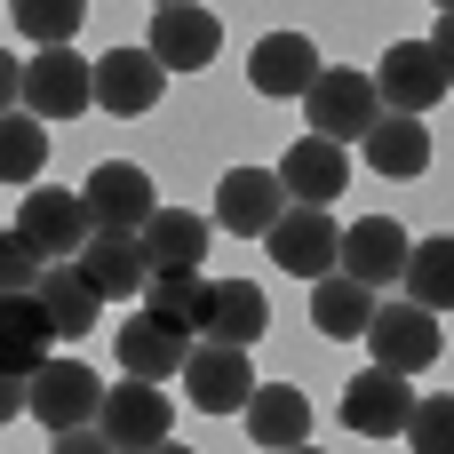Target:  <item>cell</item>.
<instances>
[{"mask_svg": "<svg viewBox=\"0 0 454 454\" xmlns=\"http://www.w3.org/2000/svg\"><path fill=\"white\" fill-rule=\"evenodd\" d=\"M303 112H311V136H327V144H359L375 120H383V96H375V72H359V64H327L319 80H311V96H303Z\"/></svg>", "mask_w": 454, "mask_h": 454, "instance_id": "obj_1", "label": "cell"}, {"mask_svg": "<svg viewBox=\"0 0 454 454\" xmlns=\"http://www.w3.org/2000/svg\"><path fill=\"white\" fill-rule=\"evenodd\" d=\"M24 415L40 431H88L104 415V375L88 359H48L32 383H24Z\"/></svg>", "mask_w": 454, "mask_h": 454, "instance_id": "obj_2", "label": "cell"}, {"mask_svg": "<svg viewBox=\"0 0 454 454\" xmlns=\"http://www.w3.org/2000/svg\"><path fill=\"white\" fill-rule=\"evenodd\" d=\"M375 96H383V112H415V120H423L431 104L454 96V64L431 40H391L383 64H375Z\"/></svg>", "mask_w": 454, "mask_h": 454, "instance_id": "obj_3", "label": "cell"}, {"mask_svg": "<svg viewBox=\"0 0 454 454\" xmlns=\"http://www.w3.org/2000/svg\"><path fill=\"white\" fill-rule=\"evenodd\" d=\"M24 112L32 120H80L96 112V64L64 40V48H40L24 64Z\"/></svg>", "mask_w": 454, "mask_h": 454, "instance_id": "obj_4", "label": "cell"}, {"mask_svg": "<svg viewBox=\"0 0 454 454\" xmlns=\"http://www.w3.org/2000/svg\"><path fill=\"white\" fill-rule=\"evenodd\" d=\"M16 239H24L40 263H80V247H88V207H80V192L32 184L24 207H16Z\"/></svg>", "mask_w": 454, "mask_h": 454, "instance_id": "obj_5", "label": "cell"}, {"mask_svg": "<svg viewBox=\"0 0 454 454\" xmlns=\"http://www.w3.org/2000/svg\"><path fill=\"white\" fill-rule=\"evenodd\" d=\"M367 351H375V367H391V375L415 383V375L447 351L439 311H423V303H375V319H367Z\"/></svg>", "mask_w": 454, "mask_h": 454, "instance_id": "obj_6", "label": "cell"}, {"mask_svg": "<svg viewBox=\"0 0 454 454\" xmlns=\"http://www.w3.org/2000/svg\"><path fill=\"white\" fill-rule=\"evenodd\" d=\"M255 359L239 351V343H192V359H184V391H192V407L200 415H239L247 399H255Z\"/></svg>", "mask_w": 454, "mask_h": 454, "instance_id": "obj_7", "label": "cell"}, {"mask_svg": "<svg viewBox=\"0 0 454 454\" xmlns=\"http://www.w3.org/2000/svg\"><path fill=\"white\" fill-rule=\"evenodd\" d=\"M168 383H136V375H120L112 391H104V415H96V431L112 439L120 454H152L168 439Z\"/></svg>", "mask_w": 454, "mask_h": 454, "instance_id": "obj_8", "label": "cell"}, {"mask_svg": "<svg viewBox=\"0 0 454 454\" xmlns=\"http://www.w3.org/2000/svg\"><path fill=\"white\" fill-rule=\"evenodd\" d=\"M80 207H88V231H144L160 200H152V176L136 160H104L80 184Z\"/></svg>", "mask_w": 454, "mask_h": 454, "instance_id": "obj_9", "label": "cell"}, {"mask_svg": "<svg viewBox=\"0 0 454 454\" xmlns=\"http://www.w3.org/2000/svg\"><path fill=\"white\" fill-rule=\"evenodd\" d=\"M263 247H271L279 271H295V279H327L335 255H343V223H335L327 207H287V215L263 231Z\"/></svg>", "mask_w": 454, "mask_h": 454, "instance_id": "obj_10", "label": "cell"}, {"mask_svg": "<svg viewBox=\"0 0 454 454\" xmlns=\"http://www.w3.org/2000/svg\"><path fill=\"white\" fill-rule=\"evenodd\" d=\"M407 223H391V215H359V223H343V255H335V271L343 279H359V287H399L407 279Z\"/></svg>", "mask_w": 454, "mask_h": 454, "instance_id": "obj_11", "label": "cell"}, {"mask_svg": "<svg viewBox=\"0 0 454 454\" xmlns=\"http://www.w3.org/2000/svg\"><path fill=\"white\" fill-rule=\"evenodd\" d=\"M319 72H327V56H319V40H303V32H263L255 56H247V88H255V96H279V104H303Z\"/></svg>", "mask_w": 454, "mask_h": 454, "instance_id": "obj_12", "label": "cell"}, {"mask_svg": "<svg viewBox=\"0 0 454 454\" xmlns=\"http://www.w3.org/2000/svg\"><path fill=\"white\" fill-rule=\"evenodd\" d=\"M144 48H152V64H160V72H207V64H215V48H223V24H215L200 0H192V8H152Z\"/></svg>", "mask_w": 454, "mask_h": 454, "instance_id": "obj_13", "label": "cell"}, {"mask_svg": "<svg viewBox=\"0 0 454 454\" xmlns=\"http://www.w3.org/2000/svg\"><path fill=\"white\" fill-rule=\"evenodd\" d=\"M343 423H351L359 439H407V423H415V383L391 375V367L351 375V391H343Z\"/></svg>", "mask_w": 454, "mask_h": 454, "instance_id": "obj_14", "label": "cell"}, {"mask_svg": "<svg viewBox=\"0 0 454 454\" xmlns=\"http://www.w3.org/2000/svg\"><path fill=\"white\" fill-rule=\"evenodd\" d=\"M287 215V192H279V168H231L215 184V231H239V239H263L271 223Z\"/></svg>", "mask_w": 454, "mask_h": 454, "instance_id": "obj_15", "label": "cell"}, {"mask_svg": "<svg viewBox=\"0 0 454 454\" xmlns=\"http://www.w3.org/2000/svg\"><path fill=\"white\" fill-rule=\"evenodd\" d=\"M192 343H200V335H184V327H168V319L136 311V319L112 335V359H120V375H136V383H168V375H184Z\"/></svg>", "mask_w": 454, "mask_h": 454, "instance_id": "obj_16", "label": "cell"}, {"mask_svg": "<svg viewBox=\"0 0 454 454\" xmlns=\"http://www.w3.org/2000/svg\"><path fill=\"white\" fill-rule=\"evenodd\" d=\"M343 184H351V152H343V144H327V136L287 144V160H279V192H287L295 207H335Z\"/></svg>", "mask_w": 454, "mask_h": 454, "instance_id": "obj_17", "label": "cell"}, {"mask_svg": "<svg viewBox=\"0 0 454 454\" xmlns=\"http://www.w3.org/2000/svg\"><path fill=\"white\" fill-rule=\"evenodd\" d=\"M160 96H168V72L152 64V48H104V64H96V104L104 112L144 120Z\"/></svg>", "mask_w": 454, "mask_h": 454, "instance_id": "obj_18", "label": "cell"}, {"mask_svg": "<svg viewBox=\"0 0 454 454\" xmlns=\"http://www.w3.org/2000/svg\"><path fill=\"white\" fill-rule=\"evenodd\" d=\"M136 239H144V263H152V271H200V263H207V239H215V215L152 207V223H144Z\"/></svg>", "mask_w": 454, "mask_h": 454, "instance_id": "obj_19", "label": "cell"}, {"mask_svg": "<svg viewBox=\"0 0 454 454\" xmlns=\"http://www.w3.org/2000/svg\"><path fill=\"white\" fill-rule=\"evenodd\" d=\"M239 423H247V439L263 454H287V447L311 439V399L295 383H255V399L239 407Z\"/></svg>", "mask_w": 454, "mask_h": 454, "instance_id": "obj_20", "label": "cell"}, {"mask_svg": "<svg viewBox=\"0 0 454 454\" xmlns=\"http://www.w3.org/2000/svg\"><path fill=\"white\" fill-rule=\"evenodd\" d=\"M80 279L112 303V295H144V279H152V263H144V239L136 231H88V247H80Z\"/></svg>", "mask_w": 454, "mask_h": 454, "instance_id": "obj_21", "label": "cell"}, {"mask_svg": "<svg viewBox=\"0 0 454 454\" xmlns=\"http://www.w3.org/2000/svg\"><path fill=\"white\" fill-rule=\"evenodd\" d=\"M48 351H56V327H48L40 295H0V375L32 383L48 367Z\"/></svg>", "mask_w": 454, "mask_h": 454, "instance_id": "obj_22", "label": "cell"}, {"mask_svg": "<svg viewBox=\"0 0 454 454\" xmlns=\"http://www.w3.org/2000/svg\"><path fill=\"white\" fill-rule=\"evenodd\" d=\"M359 152H367V168H375V176L407 184V176H423V168H431V128H423L415 112H383V120L359 136Z\"/></svg>", "mask_w": 454, "mask_h": 454, "instance_id": "obj_23", "label": "cell"}, {"mask_svg": "<svg viewBox=\"0 0 454 454\" xmlns=\"http://www.w3.org/2000/svg\"><path fill=\"white\" fill-rule=\"evenodd\" d=\"M40 311H48V327H56V343H80V335H96V287L80 279V263H48L40 271Z\"/></svg>", "mask_w": 454, "mask_h": 454, "instance_id": "obj_24", "label": "cell"}, {"mask_svg": "<svg viewBox=\"0 0 454 454\" xmlns=\"http://www.w3.org/2000/svg\"><path fill=\"white\" fill-rule=\"evenodd\" d=\"M367 319H375V287H359V279H343V271L311 279V327H319L327 343H359Z\"/></svg>", "mask_w": 454, "mask_h": 454, "instance_id": "obj_25", "label": "cell"}, {"mask_svg": "<svg viewBox=\"0 0 454 454\" xmlns=\"http://www.w3.org/2000/svg\"><path fill=\"white\" fill-rule=\"evenodd\" d=\"M207 303H215V279H200V271H152L144 279V311L184 327V335H207Z\"/></svg>", "mask_w": 454, "mask_h": 454, "instance_id": "obj_26", "label": "cell"}, {"mask_svg": "<svg viewBox=\"0 0 454 454\" xmlns=\"http://www.w3.org/2000/svg\"><path fill=\"white\" fill-rule=\"evenodd\" d=\"M263 327H271L263 287H255V279H223V287H215V303H207V343H239V351H255V343H263Z\"/></svg>", "mask_w": 454, "mask_h": 454, "instance_id": "obj_27", "label": "cell"}, {"mask_svg": "<svg viewBox=\"0 0 454 454\" xmlns=\"http://www.w3.org/2000/svg\"><path fill=\"white\" fill-rule=\"evenodd\" d=\"M407 303H423V311H454V239H423V247H407Z\"/></svg>", "mask_w": 454, "mask_h": 454, "instance_id": "obj_28", "label": "cell"}, {"mask_svg": "<svg viewBox=\"0 0 454 454\" xmlns=\"http://www.w3.org/2000/svg\"><path fill=\"white\" fill-rule=\"evenodd\" d=\"M40 168H48V120L0 112V184H32Z\"/></svg>", "mask_w": 454, "mask_h": 454, "instance_id": "obj_29", "label": "cell"}, {"mask_svg": "<svg viewBox=\"0 0 454 454\" xmlns=\"http://www.w3.org/2000/svg\"><path fill=\"white\" fill-rule=\"evenodd\" d=\"M80 16H88V0H8L16 40H40V48H64L80 32Z\"/></svg>", "mask_w": 454, "mask_h": 454, "instance_id": "obj_30", "label": "cell"}, {"mask_svg": "<svg viewBox=\"0 0 454 454\" xmlns=\"http://www.w3.org/2000/svg\"><path fill=\"white\" fill-rule=\"evenodd\" d=\"M407 447H415V454H454V399H415Z\"/></svg>", "mask_w": 454, "mask_h": 454, "instance_id": "obj_31", "label": "cell"}, {"mask_svg": "<svg viewBox=\"0 0 454 454\" xmlns=\"http://www.w3.org/2000/svg\"><path fill=\"white\" fill-rule=\"evenodd\" d=\"M40 271H48V263H40L16 231H0V295H40Z\"/></svg>", "mask_w": 454, "mask_h": 454, "instance_id": "obj_32", "label": "cell"}, {"mask_svg": "<svg viewBox=\"0 0 454 454\" xmlns=\"http://www.w3.org/2000/svg\"><path fill=\"white\" fill-rule=\"evenodd\" d=\"M56 454H120V447H112V439L88 423V431H56Z\"/></svg>", "mask_w": 454, "mask_h": 454, "instance_id": "obj_33", "label": "cell"}, {"mask_svg": "<svg viewBox=\"0 0 454 454\" xmlns=\"http://www.w3.org/2000/svg\"><path fill=\"white\" fill-rule=\"evenodd\" d=\"M16 104H24V64L0 48V112H16Z\"/></svg>", "mask_w": 454, "mask_h": 454, "instance_id": "obj_34", "label": "cell"}, {"mask_svg": "<svg viewBox=\"0 0 454 454\" xmlns=\"http://www.w3.org/2000/svg\"><path fill=\"white\" fill-rule=\"evenodd\" d=\"M24 415V375H0V423Z\"/></svg>", "mask_w": 454, "mask_h": 454, "instance_id": "obj_35", "label": "cell"}, {"mask_svg": "<svg viewBox=\"0 0 454 454\" xmlns=\"http://www.w3.org/2000/svg\"><path fill=\"white\" fill-rule=\"evenodd\" d=\"M431 48L454 64V8H439V24H431Z\"/></svg>", "mask_w": 454, "mask_h": 454, "instance_id": "obj_36", "label": "cell"}, {"mask_svg": "<svg viewBox=\"0 0 454 454\" xmlns=\"http://www.w3.org/2000/svg\"><path fill=\"white\" fill-rule=\"evenodd\" d=\"M152 454H192V447H176V439H160V447H152Z\"/></svg>", "mask_w": 454, "mask_h": 454, "instance_id": "obj_37", "label": "cell"}, {"mask_svg": "<svg viewBox=\"0 0 454 454\" xmlns=\"http://www.w3.org/2000/svg\"><path fill=\"white\" fill-rule=\"evenodd\" d=\"M287 454H327V447H311V439H303V447H287Z\"/></svg>", "mask_w": 454, "mask_h": 454, "instance_id": "obj_38", "label": "cell"}, {"mask_svg": "<svg viewBox=\"0 0 454 454\" xmlns=\"http://www.w3.org/2000/svg\"><path fill=\"white\" fill-rule=\"evenodd\" d=\"M152 8H192V0H152Z\"/></svg>", "mask_w": 454, "mask_h": 454, "instance_id": "obj_39", "label": "cell"}, {"mask_svg": "<svg viewBox=\"0 0 454 454\" xmlns=\"http://www.w3.org/2000/svg\"><path fill=\"white\" fill-rule=\"evenodd\" d=\"M439 8H454V0H439Z\"/></svg>", "mask_w": 454, "mask_h": 454, "instance_id": "obj_40", "label": "cell"}]
</instances>
